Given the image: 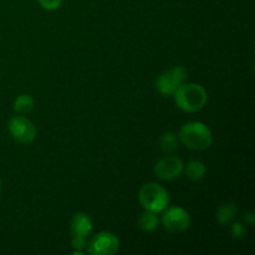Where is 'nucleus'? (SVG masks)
I'll list each match as a JSON object with an SVG mask.
<instances>
[{"instance_id":"11","label":"nucleus","mask_w":255,"mask_h":255,"mask_svg":"<svg viewBox=\"0 0 255 255\" xmlns=\"http://www.w3.org/2000/svg\"><path fill=\"white\" fill-rule=\"evenodd\" d=\"M237 213H238V209H237L236 204L224 203L218 208V212H217V221L222 226H227V224L233 222V219L237 217Z\"/></svg>"},{"instance_id":"5","label":"nucleus","mask_w":255,"mask_h":255,"mask_svg":"<svg viewBox=\"0 0 255 255\" xmlns=\"http://www.w3.org/2000/svg\"><path fill=\"white\" fill-rule=\"evenodd\" d=\"M187 71L183 66H176L162 72L156 81L157 91L163 96H171L186 81Z\"/></svg>"},{"instance_id":"13","label":"nucleus","mask_w":255,"mask_h":255,"mask_svg":"<svg viewBox=\"0 0 255 255\" xmlns=\"http://www.w3.org/2000/svg\"><path fill=\"white\" fill-rule=\"evenodd\" d=\"M138 227L143 232H153L158 227V217L157 213L151 211H146L138 218Z\"/></svg>"},{"instance_id":"17","label":"nucleus","mask_w":255,"mask_h":255,"mask_svg":"<svg viewBox=\"0 0 255 255\" xmlns=\"http://www.w3.org/2000/svg\"><path fill=\"white\" fill-rule=\"evenodd\" d=\"M231 232L233 238L241 239L242 237L246 234L247 231H246V227H244L242 223H233L231 227Z\"/></svg>"},{"instance_id":"7","label":"nucleus","mask_w":255,"mask_h":255,"mask_svg":"<svg viewBox=\"0 0 255 255\" xmlns=\"http://www.w3.org/2000/svg\"><path fill=\"white\" fill-rule=\"evenodd\" d=\"M7 129L15 141L20 143H31L36 137V128L29 119L14 116L7 122Z\"/></svg>"},{"instance_id":"14","label":"nucleus","mask_w":255,"mask_h":255,"mask_svg":"<svg viewBox=\"0 0 255 255\" xmlns=\"http://www.w3.org/2000/svg\"><path fill=\"white\" fill-rule=\"evenodd\" d=\"M177 147H178V138L173 132H164L159 137V148L163 153H172L176 151Z\"/></svg>"},{"instance_id":"19","label":"nucleus","mask_w":255,"mask_h":255,"mask_svg":"<svg viewBox=\"0 0 255 255\" xmlns=\"http://www.w3.org/2000/svg\"><path fill=\"white\" fill-rule=\"evenodd\" d=\"M0 193H1V181H0Z\"/></svg>"},{"instance_id":"18","label":"nucleus","mask_w":255,"mask_h":255,"mask_svg":"<svg viewBox=\"0 0 255 255\" xmlns=\"http://www.w3.org/2000/svg\"><path fill=\"white\" fill-rule=\"evenodd\" d=\"M244 221H246V223H248L249 226H253L254 222H255V216L253 212H249V213H247L246 216H244Z\"/></svg>"},{"instance_id":"10","label":"nucleus","mask_w":255,"mask_h":255,"mask_svg":"<svg viewBox=\"0 0 255 255\" xmlns=\"http://www.w3.org/2000/svg\"><path fill=\"white\" fill-rule=\"evenodd\" d=\"M186 171V176L187 178L191 179V181L197 182V181H201L204 176H206V164L201 161H197V159H193V161L188 162L184 168Z\"/></svg>"},{"instance_id":"4","label":"nucleus","mask_w":255,"mask_h":255,"mask_svg":"<svg viewBox=\"0 0 255 255\" xmlns=\"http://www.w3.org/2000/svg\"><path fill=\"white\" fill-rule=\"evenodd\" d=\"M162 226L171 233H182L191 227V216L182 207H167L162 214Z\"/></svg>"},{"instance_id":"9","label":"nucleus","mask_w":255,"mask_h":255,"mask_svg":"<svg viewBox=\"0 0 255 255\" xmlns=\"http://www.w3.org/2000/svg\"><path fill=\"white\" fill-rule=\"evenodd\" d=\"M92 228V221L86 213H76L74 214L70 223V231H71L72 237H82V238H87L91 234Z\"/></svg>"},{"instance_id":"3","label":"nucleus","mask_w":255,"mask_h":255,"mask_svg":"<svg viewBox=\"0 0 255 255\" xmlns=\"http://www.w3.org/2000/svg\"><path fill=\"white\" fill-rule=\"evenodd\" d=\"M139 203L146 211L162 213L169 204V194L166 189L159 184L147 183L139 189Z\"/></svg>"},{"instance_id":"8","label":"nucleus","mask_w":255,"mask_h":255,"mask_svg":"<svg viewBox=\"0 0 255 255\" xmlns=\"http://www.w3.org/2000/svg\"><path fill=\"white\" fill-rule=\"evenodd\" d=\"M153 171L162 181H172L181 177L184 171V163L179 157L166 156L157 162Z\"/></svg>"},{"instance_id":"6","label":"nucleus","mask_w":255,"mask_h":255,"mask_svg":"<svg viewBox=\"0 0 255 255\" xmlns=\"http://www.w3.org/2000/svg\"><path fill=\"white\" fill-rule=\"evenodd\" d=\"M120 241L111 232H100L87 243V253L92 255H112L119 252Z\"/></svg>"},{"instance_id":"12","label":"nucleus","mask_w":255,"mask_h":255,"mask_svg":"<svg viewBox=\"0 0 255 255\" xmlns=\"http://www.w3.org/2000/svg\"><path fill=\"white\" fill-rule=\"evenodd\" d=\"M34 105H35V101L30 95L22 94V95H19V96L14 100L12 109H14V111L16 112V114L26 115L32 111Z\"/></svg>"},{"instance_id":"1","label":"nucleus","mask_w":255,"mask_h":255,"mask_svg":"<svg viewBox=\"0 0 255 255\" xmlns=\"http://www.w3.org/2000/svg\"><path fill=\"white\" fill-rule=\"evenodd\" d=\"M178 109L184 112H197L208 101V94L198 84H182L173 94Z\"/></svg>"},{"instance_id":"2","label":"nucleus","mask_w":255,"mask_h":255,"mask_svg":"<svg viewBox=\"0 0 255 255\" xmlns=\"http://www.w3.org/2000/svg\"><path fill=\"white\" fill-rule=\"evenodd\" d=\"M179 139L187 148L193 151H204L211 147L213 136L206 125L194 121L182 126L179 131Z\"/></svg>"},{"instance_id":"16","label":"nucleus","mask_w":255,"mask_h":255,"mask_svg":"<svg viewBox=\"0 0 255 255\" xmlns=\"http://www.w3.org/2000/svg\"><path fill=\"white\" fill-rule=\"evenodd\" d=\"M37 1L45 10H56L62 4V0H37Z\"/></svg>"},{"instance_id":"15","label":"nucleus","mask_w":255,"mask_h":255,"mask_svg":"<svg viewBox=\"0 0 255 255\" xmlns=\"http://www.w3.org/2000/svg\"><path fill=\"white\" fill-rule=\"evenodd\" d=\"M71 244L72 247H74L75 252H81V253H84L85 249L87 248V238H82V237H72Z\"/></svg>"}]
</instances>
